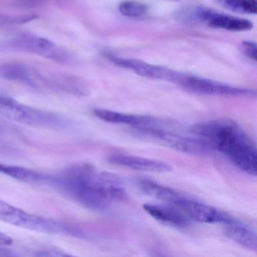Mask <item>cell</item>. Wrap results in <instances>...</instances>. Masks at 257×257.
I'll return each mask as SVG.
<instances>
[{
	"label": "cell",
	"instance_id": "obj_13",
	"mask_svg": "<svg viewBox=\"0 0 257 257\" xmlns=\"http://www.w3.org/2000/svg\"><path fill=\"white\" fill-rule=\"evenodd\" d=\"M94 115L99 119L112 124H126L134 129L145 127L153 122L155 118L147 115H133L106 109H95Z\"/></svg>",
	"mask_w": 257,
	"mask_h": 257
},
{
	"label": "cell",
	"instance_id": "obj_8",
	"mask_svg": "<svg viewBox=\"0 0 257 257\" xmlns=\"http://www.w3.org/2000/svg\"><path fill=\"white\" fill-rule=\"evenodd\" d=\"M13 45L20 50L58 62H66L69 59L67 52L43 37L24 36L16 39L13 42Z\"/></svg>",
	"mask_w": 257,
	"mask_h": 257
},
{
	"label": "cell",
	"instance_id": "obj_14",
	"mask_svg": "<svg viewBox=\"0 0 257 257\" xmlns=\"http://www.w3.org/2000/svg\"><path fill=\"white\" fill-rule=\"evenodd\" d=\"M0 77L9 81L23 82L31 87H37L41 80L29 67L19 63H7L0 66Z\"/></svg>",
	"mask_w": 257,
	"mask_h": 257
},
{
	"label": "cell",
	"instance_id": "obj_25",
	"mask_svg": "<svg viewBox=\"0 0 257 257\" xmlns=\"http://www.w3.org/2000/svg\"><path fill=\"white\" fill-rule=\"evenodd\" d=\"M27 1H30V2H34V1H37V0H27Z\"/></svg>",
	"mask_w": 257,
	"mask_h": 257
},
{
	"label": "cell",
	"instance_id": "obj_17",
	"mask_svg": "<svg viewBox=\"0 0 257 257\" xmlns=\"http://www.w3.org/2000/svg\"><path fill=\"white\" fill-rule=\"evenodd\" d=\"M0 174L24 183L46 185L49 174L24 167L0 164Z\"/></svg>",
	"mask_w": 257,
	"mask_h": 257
},
{
	"label": "cell",
	"instance_id": "obj_10",
	"mask_svg": "<svg viewBox=\"0 0 257 257\" xmlns=\"http://www.w3.org/2000/svg\"><path fill=\"white\" fill-rule=\"evenodd\" d=\"M107 160L112 165L135 171L153 173L170 172L172 171V166L166 162L132 155L112 154L108 156Z\"/></svg>",
	"mask_w": 257,
	"mask_h": 257
},
{
	"label": "cell",
	"instance_id": "obj_18",
	"mask_svg": "<svg viewBox=\"0 0 257 257\" xmlns=\"http://www.w3.org/2000/svg\"><path fill=\"white\" fill-rule=\"evenodd\" d=\"M225 8L236 13L255 14L256 0H219Z\"/></svg>",
	"mask_w": 257,
	"mask_h": 257
},
{
	"label": "cell",
	"instance_id": "obj_9",
	"mask_svg": "<svg viewBox=\"0 0 257 257\" xmlns=\"http://www.w3.org/2000/svg\"><path fill=\"white\" fill-rule=\"evenodd\" d=\"M198 20L204 22L212 28L229 31H247L252 29V22L246 19L220 14L211 10L198 9L194 12Z\"/></svg>",
	"mask_w": 257,
	"mask_h": 257
},
{
	"label": "cell",
	"instance_id": "obj_4",
	"mask_svg": "<svg viewBox=\"0 0 257 257\" xmlns=\"http://www.w3.org/2000/svg\"><path fill=\"white\" fill-rule=\"evenodd\" d=\"M0 114L21 124L46 128L67 129L72 122L67 117L23 104L8 96L0 95Z\"/></svg>",
	"mask_w": 257,
	"mask_h": 257
},
{
	"label": "cell",
	"instance_id": "obj_22",
	"mask_svg": "<svg viewBox=\"0 0 257 257\" xmlns=\"http://www.w3.org/2000/svg\"><path fill=\"white\" fill-rule=\"evenodd\" d=\"M13 243V238L8 234L0 231V246H6V245H11Z\"/></svg>",
	"mask_w": 257,
	"mask_h": 257
},
{
	"label": "cell",
	"instance_id": "obj_16",
	"mask_svg": "<svg viewBox=\"0 0 257 257\" xmlns=\"http://www.w3.org/2000/svg\"><path fill=\"white\" fill-rule=\"evenodd\" d=\"M225 225L224 234L230 240L249 250H257V236L253 230L244 226L238 221Z\"/></svg>",
	"mask_w": 257,
	"mask_h": 257
},
{
	"label": "cell",
	"instance_id": "obj_24",
	"mask_svg": "<svg viewBox=\"0 0 257 257\" xmlns=\"http://www.w3.org/2000/svg\"><path fill=\"white\" fill-rule=\"evenodd\" d=\"M4 125H3L2 123L0 122V132H2L4 131Z\"/></svg>",
	"mask_w": 257,
	"mask_h": 257
},
{
	"label": "cell",
	"instance_id": "obj_15",
	"mask_svg": "<svg viewBox=\"0 0 257 257\" xmlns=\"http://www.w3.org/2000/svg\"><path fill=\"white\" fill-rule=\"evenodd\" d=\"M136 186L145 195L168 202V204H174L179 198L183 196L182 194L174 189L159 184L150 179H138L136 181Z\"/></svg>",
	"mask_w": 257,
	"mask_h": 257
},
{
	"label": "cell",
	"instance_id": "obj_3",
	"mask_svg": "<svg viewBox=\"0 0 257 257\" xmlns=\"http://www.w3.org/2000/svg\"><path fill=\"white\" fill-rule=\"evenodd\" d=\"M0 221L37 232L85 237L83 231L76 227L28 213L3 200H0Z\"/></svg>",
	"mask_w": 257,
	"mask_h": 257
},
{
	"label": "cell",
	"instance_id": "obj_7",
	"mask_svg": "<svg viewBox=\"0 0 257 257\" xmlns=\"http://www.w3.org/2000/svg\"><path fill=\"white\" fill-rule=\"evenodd\" d=\"M171 205L177 207L188 219L195 222L224 225L237 222L234 217L222 210L205 203L186 198L184 195Z\"/></svg>",
	"mask_w": 257,
	"mask_h": 257
},
{
	"label": "cell",
	"instance_id": "obj_19",
	"mask_svg": "<svg viewBox=\"0 0 257 257\" xmlns=\"http://www.w3.org/2000/svg\"><path fill=\"white\" fill-rule=\"evenodd\" d=\"M118 10L122 16L126 17L141 18L147 15L148 8L142 3L127 0L119 4Z\"/></svg>",
	"mask_w": 257,
	"mask_h": 257
},
{
	"label": "cell",
	"instance_id": "obj_2",
	"mask_svg": "<svg viewBox=\"0 0 257 257\" xmlns=\"http://www.w3.org/2000/svg\"><path fill=\"white\" fill-rule=\"evenodd\" d=\"M189 132L209 150L222 153L240 171L256 176L255 143L234 120L217 118L201 121L192 125Z\"/></svg>",
	"mask_w": 257,
	"mask_h": 257
},
{
	"label": "cell",
	"instance_id": "obj_26",
	"mask_svg": "<svg viewBox=\"0 0 257 257\" xmlns=\"http://www.w3.org/2000/svg\"><path fill=\"white\" fill-rule=\"evenodd\" d=\"M174 1H175V0H174Z\"/></svg>",
	"mask_w": 257,
	"mask_h": 257
},
{
	"label": "cell",
	"instance_id": "obj_1",
	"mask_svg": "<svg viewBox=\"0 0 257 257\" xmlns=\"http://www.w3.org/2000/svg\"><path fill=\"white\" fill-rule=\"evenodd\" d=\"M48 186L94 211H103L113 202L127 201L121 180L85 162L69 166L60 174H49Z\"/></svg>",
	"mask_w": 257,
	"mask_h": 257
},
{
	"label": "cell",
	"instance_id": "obj_21",
	"mask_svg": "<svg viewBox=\"0 0 257 257\" xmlns=\"http://www.w3.org/2000/svg\"><path fill=\"white\" fill-rule=\"evenodd\" d=\"M35 255H38V256H67L70 255L61 249H45L37 250Z\"/></svg>",
	"mask_w": 257,
	"mask_h": 257
},
{
	"label": "cell",
	"instance_id": "obj_23",
	"mask_svg": "<svg viewBox=\"0 0 257 257\" xmlns=\"http://www.w3.org/2000/svg\"><path fill=\"white\" fill-rule=\"evenodd\" d=\"M16 255H17V254L11 249H7V248L0 246V257L16 256Z\"/></svg>",
	"mask_w": 257,
	"mask_h": 257
},
{
	"label": "cell",
	"instance_id": "obj_12",
	"mask_svg": "<svg viewBox=\"0 0 257 257\" xmlns=\"http://www.w3.org/2000/svg\"><path fill=\"white\" fill-rule=\"evenodd\" d=\"M143 207L153 219L164 225L178 229L186 228L190 225V219H188L177 207L171 204L165 206L145 204Z\"/></svg>",
	"mask_w": 257,
	"mask_h": 257
},
{
	"label": "cell",
	"instance_id": "obj_6",
	"mask_svg": "<svg viewBox=\"0 0 257 257\" xmlns=\"http://www.w3.org/2000/svg\"><path fill=\"white\" fill-rule=\"evenodd\" d=\"M171 82H174L189 92L200 95L243 97L255 94L253 90L231 86L211 79L179 72H175Z\"/></svg>",
	"mask_w": 257,
	"mask_h": 257
},
{
	"label": "cell",
	"instance_id": "obj_20",
	"mask_svg": "<svg viewBox=\"0 0 257 257\" xmlns=\"http://www.w3.org/2000/svg\"><path fill=\"white\" fill-rule=\"evenodd\" d=\"M242 49L246 57L254 61H256V46L255 43L252 42H243L242 43Z\"/></svg>",
	"mask_w": 257,
	"mask_h": 257
},
{
	"label": "cell",
	"instance_id": "obj_5",
	"mask_svg": "<svg viewBox=\"0 0 257 257\" xmlns=\"http://www.w3.org/2000/svg\"><path fill=\"white\" fill-rule=\"evenodd\" d=\"M135 130L141 135L152 138L166 147L182 153L203 156L210 151L199 140L192 135L186 136L171 130L160 119H158L151 125Z\"/></svg>",
	"mask_w": 257,
	"mask_h": 257
},
{
	"label": "cell",
	"instance_id": "obj_11",
	"mask_svg": "<svg viewBox=\"0 0 257 257\" xmlns=\"http://www.w3.org/2000/svg\"><path fill=\"white\" fill-rule=\"evenodd\" d=\"M109 59L115 65L132 70L136 74L148 78V79L171 82L173 76H174V70L148 64V63L139 61V60L118 58V57H114L112 55L109 56Z\"/></svg>",
	"mask_w": 257,
	"mask_h": 257
}]
</instances>
